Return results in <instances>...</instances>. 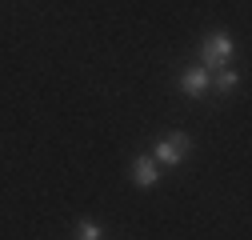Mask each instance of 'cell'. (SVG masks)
Here are the masks:
<instances>
[{"mask_svg": "<svg viewBox=\"0 0 252 240\" xmlns=\"http://www.w3.org/2000/svg\"><path fill=\"white\" fill-rule=\"evenodd\" d=\"M188 152H192V136H188V132H172V136L156 140V144L148 148V156L160 164V168H176V164H184Z\"/></svg>", "mask_w": 252, "mask_h": 240, "instance_id": "cell-1", "label": "cell"}, {"mask_svg": "<svg viewBox=\"0 0 252 240\" xmlns=\"http://www.w3.org/2000/svg\"><path fill=\"white\" fill-rule=\"evenodd\" d=\"M200 68H228L232 64V56H236V44H232V36L228 32H212V36H204V44H200Z\"/></svg>", "mask_w": 252, "mask_h": 240, "instance_id": "cell-2", "label": "cell"}, {"mask_svg": "<svg viewBox=\"0 0 252 240\" xmlns=\"http://www.w3.org/2000/svg\"><path fill=\"white\" fill-rule=\"evenodd\" d=\"M176 88H180L184 100H204V96H208V68H200V64L184 68L180 80H176Z\"/></svg>", "mask_w": 252, "mask_h": 240, "instance_id": "cell-3", "label": "cell"}, {"mask_svg": "<svg viewBox=\"0 0 252 240\" xmlns=\"http://www.w3.org/2000/svg\"><path fill=\"white\" fill-rule=\"evenodd\" d=\"M128 176H132V184L136 188H156V184H160V164H156L148 152H140L136 160H132V168H128Z\"/></svg>", "mask_w": 252, "mask_h": 240, "instance_id": "cell-4", "label": "cell"}, {"mask_svg": "<svg viewBox=\"0 0 252 240\" xmlns=\"http://www.w3.org/2000/svg\"><path fill=\"white\" fill-rule=\"evenodd\" d=\"M240 88V76L232 72V68H212L208 72V92H216V96H232Z\"/></svg>", "mask_w": 252, "mask_h": 240, "instance_id": "cell-5", "label": "cell"}, {"mask_svg": "<svg viewBox=\"0 0 252 240\" xmlns=\"http://www.w3.org/2000/svg\"><path fill=\"white\" fill-rule=\"evenodd\" d=\"M76 240H104V224H96V220H76Z\"/></svg>", "mask_w": 252, "mask_h": 240, "instance_id": "cell-6", "label": "cell"}]
</instances>
